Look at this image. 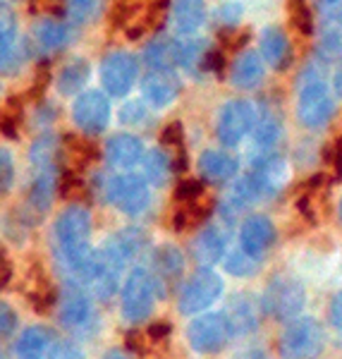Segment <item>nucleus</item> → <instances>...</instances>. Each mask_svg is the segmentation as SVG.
<instances>
[{
	"mask_svg": "<svg viewBox=\"0 0 342 359\" xmlns=\"http://www.w3.org/2000/svg\"><path fill=\"white\" fill-rule=\"evenodd\" d=\"M91 233H94V218H91L89 208H84L82 204L65 206L53 223L57 254L77 278L84 273L91 257H94Z\"/></svg>",
	"mask_w": 342,
	"mask_h": 359,
	"instance_id": "f257e3e1",
	"label": "nucleus"
},
{
	"mask_svg": "<svg viewBox=\"0 0 342 359\" xmlns=\"http://www.w3.org/2000/svg\"><path fill=\"white\" fill-rule=\"evenodd\" d=\"M156 297H158V285L149 269H132L125 276L123 287H120V316L125 323H144L153 314Z\"/></svg>",
	"mask_w": 342,
	"mask_h": 359,
	"instance_id": "f03ea898",
	"label": "nucleus"
},
{
	"mask_svg": "<svg viewBox=\"0 0 342 359\" xmlns=\"http://www.w3.org/2000/svg\"><path fill=\"white\" fill-rule=\"evenodd\" d=\"M103 199L125 216H142L151 204V187L142 175L115 172L101 180Z\"/></svg>",
	"mask_w": 342,
	"mask_h": 359,
	"instance_id": "7ed1b4c3",
	"label": "nucleus"
},
{
	"mask_svg": "<svg viewBox=\"0 0 342 359\" xmlns=\"http://www.w3.org/2000/svg\"><path fill=\"white\" fill-rule=\"evenodd\" d=\"M326 347L323 326L311 316H297L285 326L278 340V352L282 359H314Z\"/></svg>",
	"mask_w": 342,
	"mask_h": 359,
	"instance_id": "20e7f679",
	"label": "nucleus"
},
{
	"mask_svg": "<svg viewBox=\"0 0 342 359\" xmlns=\"http://www.w3.org/2000/svg\"><path fill=\"white\" fill-rule=\"evenodd\" d=\"M223 294V278L211 269L194 271L177 292V309L182 316L206 314Z\"/></svg>",
	"mask_w": 342,
	"mask_h": 359,
	"instance_id": "39448f33",
	"label": "nucleus"
},
{
	"mask_svg": "<svg viewBox=\"0 0 342 359\" xmlns=\"http://www.w3.org/2000/svg\"><path fill=\"white\" fill-rule=\"evenodd\" d=\"M256 106L247 98H233L223 103L216 118V135L225 149H233L245 142L256 127Z\"/></svg>",
	"mask_w": 342,
	"mask_h": 359,
	"instance_id": "423d86ee",
	"label": "nucleus"
},
{
	"mask_svg": "<svg viewBox=\"0 0 342 359\" xmlns=\"http://www.w3.org/2000/svg\"><path fill=\"white\" fill-rule=\"evenodd\" d=\"M335 113V101L333 94L326 86L321 77H309L304 79L299 89L297 98V118L299 123L309 130H321L328 125V120Z\"/></svg>",
	"mask_w": 342,
	"mask_h": 359,
	"instance_id": "0eeeda50",
	"label": "nucleus"
},
{
	"mask_svg": "<svg viewBox=\"0 0 342 359\" xmlns=\"http://www.w3.org/2000/svg\"><path fill=\"white\" fill-rule=\"evenodd\" d=\"M306 304V290L297 278H275L268 283L261 306L266 314H271L278 321H289L297 318Z\"/></svg>",
	"mask_w": 342,
	"mask_h": 359,
	"instance_id": "6e6552de",
	"label": "nucleus"
},
{
	"mask_svg": "<svg viewBox=\"0 0 342 359\" xmlns=\"http://www.w3.org/2000/svg\"><path fill=\"white\" fill-rule=\"evenodd\" d=\"M233 338V331L228 326V318L220 311H206L189 321L187 326V343L199 355H216L223 350Z\"/></svg>",
	"mask_w": 342,
	"mask_h": 359,
	"instance_id": "1a4fd4ad",
	"label": "nucleus"
},
{
	"mask_svg": "<svg viewBox=\"0 0 342 359\" xmlns=\"http://www.w3.org/2000/svg\"><path fill=\"white\" fill-rule=\"evenodd\" d=\"M57 318L72 333H91L98 326V311L82 285H67L57 302Z\"/></svg>",
	"mask_w": 342,
	"mask_h": 359,
	"instance_id": "9d476101",
	"label": "nucleus"
},
{
	"mask_svg": "<svg viewBox=\"0 0 342 359\" xmlns=\"http://www.w3.org/2000/svg\"><path fill=\"white\" fill-rule=\"evenodd\" d=\"M72 120L86 137H96L110 125V101L103 91H82L72 106Z\"/></svg>",
	"mask_w": 342,
	"mask_h": 359,
	"instance_id": "9b49d317",
	"label": "nucleus"
},
{
	"mask_svg": "<svg viewBox=\"0 0 342 359\" xmlns=\"http://www.w3.org/2000/svg\"><path fill=\"white\" fill-rule=\"evenodd\" d=\"M139 79V60L132 53L115 50L101 62V84L110 96H125Z\"/></svg>",
	"mask_w": 342,
	"mask_h": 359,
	"instance_id": "f8f14e48",
	"label": "nucleus"
},
{
	"mask_svg": "<svg viewBox=\"0 0 342 359\" xmlns=\"http://www.w3.org/2000/svg\"><path fill=\"white\" fill-rule=\"evenodd\" d=\"M245 177L249 182V187L254 189V194H256V201L271 199V196H275L285 187V182L289 177V165L280 154H271V156L259 158L256 163H254L252 172Z\"/></svg>",
	"mask_w": 342,
	"mask_h": 359,
	"instance_id": "ddd939ff",
	"label": "nucleus"
},
{
	"mask_svg": "<svg viewBox=\"0 0 342 359\" xmlns=\"http://www.w3.org/2000/svg\"><path fill=\"white\" fill-rule=\"evenodd\" d=\"M230 233L228 225L208 223L199 230V235L192 242V257L201 269H211V266L220 264L228 254Z\"/></svg>",
	"mask_w": 342,
	"mask_h": 359,
	"instance_id": "4468645a",
	"label": "nucleus"
},
{
	"mask_svg": "<svg viewBox=\"0 0 342 359\" xmlns=\"http://www.w3.org/2000/svg\"><path fill=\"white\" fill-rule=\"evenodd\" d=\"M275 235L278 233H275L273 221H271L268 216H264V213H254V216H247L245 221H242L240 249H245L254 259H261L275 245Z\"/></svg>",
	"mask_w": 342,
	"mask_h": 359,
	"instance_id": "2eb2a0df",
	"label": "nucleus"
},
{
	"mask_svg": "<svg viewBox=\"0 0 342 359\" xmlns=\"http://www.w3.org/2000/svg\"><path fill=\"white\" fill-rule=\"evenodd\" d=\"M142 96L151 108H167L179 96V79L172 69H149L142 77Z\"/></svg>",
	"mask_w": 342,
	"mask_h": 359,
	"instance_id": "dca6fc26",
	"label": "nucleus"
},
{
	"mask_svg": "<svg viewBox=\"0 0 342 359\" xmlns=\"http://www.w3.org/2000/svg\"><path fill=\"white\" fill-rule=\"evenodd\" d=\"M106 161L113 168H118L120 172H132V168L142 165L144 158V144L142 139L132 132H120V135H113L106 142Z\"/></svg>",
	"mask_w": 342,
	"mask_h": 359,
	"instance_id": "f3484780",
	"label": "nucleus"
},
{
	"mask_svg": "<svg viewBox=\"0 0 342 359\" xmlns=\"http://www.w3.org/2000/svg\"><path fill=\"white\" fill-rule=\"evenodd\" d=\"M228 318V326L233 335H249L261 326V316H264V306L252 294H237L230 299L228 309L223 311Z\"/></svg>",
	"mask_w": 342,
	"mask_h": 359,
	"instance_id": "a211bd4d",
	"label": "nucleus"
},
{
	"mask_svg": "<svg viewBox=\"0 0 342 359\" xmlns=\"http://www.w3.org/2000/svg\"><path fill=\"white\" fill-rule=\"evenodd\" d=\"M196 168H199V175L204 182L225 184L230 180H235L237 170H240V163H237L233 154L223 151V149H206L199 156V161H196Z\"/></svg>",
	"mask_w": 342,
	"mask_h": 359,
	"instance_id": "6ab92c4d",
	"label": "nucleus"
},
{
	"mask_svg": "<svg viewBox=\"0 0 342 359\" xmlns=\"http://www.w3.org/2000/svg\"><path fill=\"white\" fill-rule=\"evenodd\" d=\"M57 343L55 333L46 326H29L15 343V359H48Z\"/></svg>",
	"mask_w": 342,
	"mask_h": 359,
	"instance_id": "aec40b11",
	"label": "nucleus"
},
{
	"mask_svg": "<svg viewBox=\"0 0 342 359\" xmlns=\"http://www.w3.org/2000/svg\"><path fill=\"white\" fill-rule=\"evenodd\" d=\"M261 57L278 72H285L292 65V43L280 27H266L261 32Z\"/></svg>",
	"mask_w": 342,
	"mask_h": 359,
	"instance_id": "412c9836",
	"label": "nucleus"
},
{
	"mask_svg": "<svg viewBox=\"0 0 342 359\" xmlns=\"http://www.w3.org/2000/svg\"><path fill=\"white\" fill-rule=\"evenodd\" d=\"M184 271V254L175 245H158L151 254V276L156 285H170Z\"/></svg>",
	"mask_w": 342,
	"mask_h": 359,
	"instance_id": "4be33fe9",
	"label": "nucleus"
},
{
	"mask_svg": "<svg viewBox=\"0 0 342 359\" xmlns=\"http://www.w3.org/2000/svg\"><path fill=\"white\" fill-rule=\"evenodd\" d=\"M60 187V177H57V168H39L34 170L32 184H29V208H32L36 216H43L46 211L53 204V196Z\"/></svg>",
	"mask_w": 342,
	"mask_h": 359,
	"instance_id": "5701e85b",
	"label": "nucleus"
},
{
	"mask_svg": "<svg viewBox=\"0 0 342 359\" xmlns=\"http://www.w3.org/2000/svg\"><path fill=\"white\" fill-rule=\"evenodd\" d=\"M22 53L17 50V15L10 5L0 3V69L13 72L20 67Z\"/></svg>",
	"mask_w": 342,
	"mask_h": 359,
	"instance_id": "b1692460",
	"label": "nucleus"
},
{
	"mask_svg": "<svg viewBox=\"0 0 342 359\" xmlns=\"http://www.w3.org/2000/svg\"><path fill=\"white\" fill-rule=\"evenodd\" d=\"M69 41V27L65 22L53 20V17H46L39 20L32 29V46L39 53H57L62 50Z\"/></svg>",
	"mask_w": 342,
	"mask_h": 359,
	"instance_id": "393cba45",
	"label": "nucleus"
},
{
	"mask_svg": "<svg viewBox=\"0 0 342 359\" xmlns=\"http://www.w3.org/2000/svg\"><path fill=\"white\" fill-rule=\"evenodd\" d=\"M146 242H149L146 233H144L142 228H135V225H130V228H123V230H118V233L110 235L103 247H106L108 252H113L123 264H130V262H135L139 254L144 252Z\"/></svg>",
	"mask_w": 342,
	"mask_h": 359,
	"instance_id": "a878e982",
	"label": "nucleus"
},
{
	"mask_svg": "<svg viewBox=\"0 0 342 359\" xmlns=\"http://www.w3.org/2000/svg\"><path fill=\"white\" fill-rule=\"evenodd\" d=\"M206 22V3L204 0H172V25L175 32L184 39L192 36Z\"/></svg>",
	"mask_w": 342,
	"mask_h": 359,
	"instance_id": "bb28decb",
	"label": "nucleus"
},
{
	"mask_svg": "<svg viewBox=\"0 0 342 359\" xmlns=\"http://www.w3.org/2000/svg\"><path fill=\"white\" fill-rule=\"evenodd\" d=\"M261 79H264V60H261V55L254 53V50H245V53L237 55L233 69H230V82H233V86L242 91H249V89H256Z\"/></svg>",
	"mask_w": 342,
	"mask_h": 359,
	"instance_id": "cd10ccee",
	"label": "nucleus"
},
{
	"mask_svg": "<svg viewBox=\"0 0 342 359\" xmlns=\"http://www.w3.org/2000/svg\"><path fill=\"white\" fill-rule=\"evenodd\" d=\"M91 77V65L84 60V57H72L69 62H65L57 74V91L62 96H79L84 91L86 82Z\"/></svg>",
	"mask_w": 342,
	"mask_h": 359,
	"instance_id": "c85d7f7f",
	"label": "nucleus"
},
{
	"mask_svg": "<svg viewBox=\"0 0 342 359\" xmlns=\"http://www.w3.org/2000/svg\"><path fill=\"white\" fill-rule=\"evenodd\" d=\"M172 161L163 149H151L142 158V177L149 182V187H165L172 175Z\"/></svg>",
	"mask_w": 342,
	"mask_h": 359,
	"instance_id": "c756f323",
	"label": "nucleus"
},
{
	"mask_svg": "<svg viewBox=\"0 0 342 359\" xmlns=\"http://www.w3.org/2000/svg\"><path fill=\"white\" fill-rule=\"evenodd\" d=\"M208 53H211V48H206V43L201 39L187 36L182 41H177V65L192 74L206 69Z\"/></svg>",
	"mask_w": 342,
	"mask_h": 359,
	"instance_id": "7c9ffc66",
	"label": "nucleus"
},
{
	"mask_svg": "<svg viewBox=\"0 0 342 359\" xmlns=\"http://www.w3.org/2000/svg\"><path fill=\"white\" fill-rule=\"evenodd\" d=\"M144 60L149 69H172L177 65V39H153L144 50Z\"/></svg>",
	"mask_w": 342,
	"mask_h": 359,
	"instance_id": "2f4dec72",
	"label": "nucleus"
},
{
	"mask_svg": "<svg viewBox=\"0 0 342 359\" xmlns=\"http://www.w3.org/2000/svg\"><path fill=\"white\" fill-rule=\"evenodd\" d=\"M280 137H282V125L273 113L261 118L256 127H254V149L259 151V158L273 154V149L278 147Z\"/></svg>",
	"mask_w": 342,
	"mask_h": 359,
	"instance_id": "473e14b6",
	"label": "nucleus"
},
{
	"mask_svg": "<svg viewBox=\"0 0 342 359\" xmlns=\"http://www.w3.org/2000/svg\"><path fill=\"white\" fill-rule=\"evenodd\" d=\"M62 147L60 139H57L53 132H43L41 137L34 139L32 149H29V161H32V168L39 170V168H53L57 163V156H60Z\"/></svg>",
	"mask_w": 342,
	"mask_h": 359,
	"instance_id": "72a5a7b5",
	"label": "nucleus"
},
{
	"mask_svg": "<svg viewBox=\"0 0 342 359\" xmlns=\"http://www.w3.org/2000/svg\"><path fill=\"white\" fill-rule=\"evenodd\" d=\"M101 13H103V0H65L67 20L77 27L96 22Z\"/></svg>",
	"mask_w": 342,
	"mask_h": 359,
	"instance_id": "f704fd0d",
	"label": "nucleus"
},
{
	"mask_svg": "<svg viewBox=\"0 0 342 359\" xmlns=\"http://www.w3.org/2000/svg\"><path fill=\"white\" fill-rule=\"evenodd\" d=\"M259 262L261 259H254L245 249H235V252L225 254L223 266H225V271L235 278H252L259 273V266H261Z\"/></svg>",
	"mask_w": 342,
	"mask_h": 359,
	"instance_id": "c9c22d12",
	"label": "nucleus"
},
{
	"mask_svg": "<svg viewBox=\"0 0 342 359\" xmlns=\"http://www.w3.org/2000/svg\"><path fill=\"white\" fill-rule=\"evenodd\" d=\"M163 144L167 147V149H163V151L170 156L172 168H175V170H182L184 163H187V151H184L182 125H179V123L167 125L165 130H163Z\"/></svg>",
	"mask_w": 342,
	"mask_h": 359,
	"instance_id": "e433bc0d",
	"label": "nucleus"
},
{
	"mask_svg": "<svg viewBox=\"0 0 342 359\" xmlns=\"http://www.w3.org/2000/svg\"><path fill=\"white\" fill-rule=\"evenodd\" d=\"M318 57L326 62H335L342 57V29L340 27H326L318 36Z\"/></svg>",
	"mask_w": 342,
	"mask_h": 359,
	"instance_id": "4c0bfd02",
	"label": "nucleus"
},
{
	"mask_svg": "<svg viewBox=\"0 0 342 359\" xmlns=\"http://www.w3.org/2000/svg\"><path fill=\"white\" fill-rule=\"evenodd\" d=\"M289 25H292L301 36H311L314 34V15H311L306 0H289L287 3Z\"/></svg>",
	"mask_w": 342,
	"mask_h": 359,
	"instance_id": "58836bf2",
	"label": "nucleus"
},
{
	"mask_svg": "<svg viewBox=\"0 0 342 359\" xmlns=\"http://www.w3.org/2000/svg\"><path fill=\"white\" fill-rule=\"evenodd\" d=\"M146 118H149V103L144 101H130L120 111V123L125 127H139L146 123Z\"/></svg>",
	"mask_w": 342,
	"mask_h": 359,
	"instance_id": "ea45409f",
	"label": "nucleus"
},
{
	"mask_svg": "<svg viewBox=\"0 0 342 359\" xmlns=\"http://www.w3.org/2000/svg\"><path fill=\"white\" fill-rule=\"evenodd\" d=\"M242 15H245V10H242L240 3H223L216 10L213 20L218 22V27L223 29V32H228V29H235L237 25H240Z\"/></svg>",
	"mask_w": 342,
	"mask_h": 359,
	"instance_id": "a19ab883",
	"label": "nucleus"
},
{
	"mask_svg": "<svg viewBox=\"0 0 342 359\" xmlns=\"http://www.w3.org/2000/svg\"><path fill=\"white\" fill-rule=\"evenodd\" d=\"M15 182V158L5 147H0V194H8Z\"/></svg>",
	"mask_w": 342,
	"mask_h": 359,
	"instance_id": "79ce46f5",
	"label": "nucleus"
},
{
	"mask_svg": "<svg viewBox=\"0 0 342 359\" xmlns=\"http://www.w3.org/2000/svg\"><path fill=\"white\" fill-rule=\"evenodd\" d=\"M17 328V311L8 302L0 299V338L13 335Z\"/></svg>",
	"mask_w": 342,
	"mask_h": 359,
	"instance_id": "37998d69",
	"label": "nucleus"
},
{
	"mask_svg": "<svg viewBox=\"0 0 342 359\" xmlns=\"http://www.w3.org/2000/svg\"><path fill=\"white\" fill-rule=\"evenodd\" d=\"M48 359H86V357H84V352L79 350V347L74 345V343H65V340H57Z\"/></svg>",
	"mask_w": 342,
	"mask_h": 359,
	"instance_id": "c03bdc74",
	"label": "nucleus"
},
{
	"mask_svg": "<svg viewBox=\"0 0 342 359\" xmlns=\"http://www.w3.org/2000/svg\"><path fill=\"white\" fill-rule=\"evenodd\" d=\"M247 41H249V32H235V29L223 32V43L228 50H240Z\"/></svg>",
	"mask_w": 342,
	"mask_h": 359,
	"instance_id": "a18cd8bd",
	"label": "nucleus"
},
{
	"mask_svg": "<svg viewBox=\"0 0 342 359\" xmlns=\"http://www.w3.org/2000/svg\"><path fill=\"white\" fill-rule=\"evenodd\" d=\"M330 321L342 333V292H338L330 302Z\"/></svg>",
	"mask_w": 342,
	"mask_h": 359,
	"instance_id": "49530a36",
	"label": "nucleus"
},
{
	"mask_svg": "<svg viewBox=\"0 0 342 359\" xmlns=\"http://www.w3.org/2000/svg\"><path fill=\"white\" fill-rule=\"evenodd\" d=\"M101 359H135V357H132V352H127V350H120V347H115V350H108L106 355H103Z\"/></svg>",
	"mask_w": 342,
	"mask_h": 359,
	"instance_id": "de8ad7c7",
	"label": "nucleus"
},
{
	"mask_svg": "<svg viewBox=\"0 0 342 359\" xmlns=\"http://www.w3.org/2000/svg\"><path fill=\"white\" fill-rule=\"evenodd\" d=\"M333 91H335V96L342 101V65L338 67V72H335V77H333Z\"/></svg>",
	"mask_w": 342,
	"mask_h": 359,
	"instance_id": "09e8293b",
	"label": "nucleus"
},
{
	"mask_svg": "<svg viewBox=\"0 0 342 359\" xmlns=\"http://www.w3.org/2000/svg\"><path fill=\"white\" fill-rule=\"evenodd\" d=\"M316 3H318V8H323V10H335L342 5V0H316Z\"/></svg>",
	"mask_w": 342,
	"mask_h": 359,
	"instance_id": "8fccbe9b",
	"label": "nucleus"
},
{
	"mask_svg": "<svg viewBox=\"0 0 342 359\" xmlns=\"http://www.w3.org/2000/svg\"><path fill=\"white\" fill-rule=\"evenodd\" d=\"M247 359H268V355H264V352H252Z\"/></svg>",
	"mask_w": 342,
	"mask_h": 359,
	"instance_id": "3c124183",
	"label": "nucleus"
},
{
	"mask_svg": "<svg viewBox=\"0 0 342 359\" xmlns=\"http://www.w3.org/2000/svg\"><path fill=\"white\" fill-rule=\"evenodd\" d=\"M340 221H342V201H340Z\"/></svg>",
	"mask_w": 342,
	"mask_h": 359,
	"instance_id": "603ef678",
	"label": "nucleus"
},
{
	"mask_svg": "<svg viewBox=\"0 0 342 359\" xmlns=\"http://www.w3.org/2000/svg\"><path fill=\"white\" fill-rule=\"evenodd\" d=\"M340 147H342V142H340Z\"/></svg>",
	"mask_w": 342,
	"mask_h": 359,
	"instance_id": "864d4df0",
	"label": "nucleus"
}]
</instances>
